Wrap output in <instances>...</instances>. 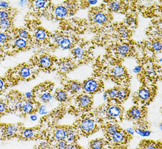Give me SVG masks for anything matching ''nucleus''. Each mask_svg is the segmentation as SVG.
Wrapping results in <instances>:
<instances>
[{
  "instance_id": "nucleus-53",
  "label": "nucleus",
  "mask_w": 162,
  "mask_h": 149,
  "mask_svg": "<svg viewBox=\"0 0 162 149\" xmlns=\"http://www.w3.org/2000/svg\"><path fill=\"white\" fill-rule=\"evenodd\" d=\"M122 149V148H121V149Z\"/></svg>"
},
{
  "instance_id": "nucleus-1",
  "label": "nucleus",
  "mask_w": 162,
  "mask_h": 149,
  "mask_svg": "<svg viewBox=\"0 0 162 149\" xmlns=\"http://www.w3.org/2000/svg\"><path fill=\"white\" fill-rule=\"evenodd\" d=\"M101 86L99 80L94 78H89L84 81L82 85V89L87 93H94L99 90Z\"/></svg>"
},
{
  "instance_id": "nucleus-8",
  "label": "nucleus",
  "mask_w": 162,
  "mask_h": 149,
  "mask_svg": "<svg viewBox=\"0 0 162 149\" xmlns=\"http://www.w3.org/2000/svg\"><path fill=\"white\" fill-rule=\"evenodd\" d=\"M131 47L127 43H123L118 45L116 48L117 53L121 57H126L131 52Z\"/></svg>"
},
{
  "instance_id": "nucleus-9",
  "label": "nucleus",
  "mask_w": 162,
  "mask_h": 149,
  "mask_svg": "<svg viewBox=\"0 0 162 149\" xmlns=\"http://www.w3.org/2000/svg\"><path fill=\"white\" fill-rule=\"evenodd\" d=\"M108 116L111 117L113 119L119 117L121 114V109L117 105H111L108 108Z\"/></svg>"
},
{
  "instance_id": "nucleus-5",
  "label": "nucleus",
  "mask_w": 162,
  "mask_h": 149,
  "mask_svg": "<svg viewBox=\"0 0 162 149\" xmlns=\"http://www.w3.org/2000/svg\"><path fill=\"white\" fill-rule=\"evenodd\" d=\"M111 74L114 77L121 79L127 76V71L124 67L121 65H116L111 69Z\"/></svg>"
},
{
  "instance_id": "nucleus-20",
  "label": "nucleus",
  "mask_w": 162,
  "mask_h": 149,
  "mask_svg": "<svg viewBox=\"0 0 162 149\" xmlns=\"http://www.w3.org/2000/svg\"><path fill=\"white\" fill-rule=\"evenodd\" d=\"M19 75L23 78H28L31 76V69L27 66H23L19 71Z\"/></svg>"
},
{
  "instance_id": "nucleus-21",
  "label": "nucleus",
  "mask_w": 162,
  "mask_h": 149,
  "mask_svg": "<svg viewBox=\"0 0 162 149\" xmlns=\"http://www.w3.org/2000/svg\"><path fill=\"white\" fill-rule=\"evenodd\" d=\"M55 99L60 102H65L68 99L67 93L63 90H58L56 92Z\"/></svg>"
},
{
  "instance_id": "nucleus-49",
  "label": "nucleus",
  "mask_w": 162,
  "mask_h": 149,
  "mask_svg": "<svg viewBox=\"0 0 162 149\" xmlns=\"http://www.w3.org/2000/svg\"><path fill=\"white\" fill-rule=\"evenodd\" d=\"M65 149H76L75 146L72 144H67Z\"/></svg>"
},
{
  "instance_id": "nucleus-13",
  "label": "nucleus",
  "mask_w": 162,
  "mask_h": 149,
  "mask_svg": "<svg viewBox=\"0 0 162 149\" xmlns=\"http://www.w3.org/2000/svg\"><path fill=\"white\" fill-rule=\"evenodd\" d=\"M126 133L123 130H118L117 131L116 133H114L112 136V140L117 143H122L125 140L126 138Z\"/></svg>"
},
{
  "instance_id": "nucleus-12",
  "label": "nucleus",
  "mask_w": 162,
  "mask_h": 149,
  "mask_svg": "<svg viewBox=\"0 0 162 149\" xmlns=\"http://www.w3.org/2000/svg\"><path fill=\"white\" fill-rule=\"evenodd\" d=\"M54 12L55 15L59 18L65 17L69 14V11L67 8L65 6L61 5H58L55 8Z\"/></svg>"
},
{
  "instance_id": "nucleus-32",
  "label": "nucleus",
  "mask_w": 162,
  "mask_h": 149,
  "mask_svg": "<svg viewBox=\"0 0 162 149\" xmlns=\"http://www.w3.org/2000/svg\"><path fill=\"white\" fill-rule=\"evenodd\" d=\"M18 35L19 36V37L24 39L25 40H27L30 38V34L29 33L24 29H20L18 31Z\"/></svg>"
},
{
  "instance_id": "nucleus-36",
  "label": "nucleus",
  "mask_w": 162,
  "mask_h": 149,
  "mask_svg": "<svg viewBox=\"0 0 162 149\" xmlns=\"http://www.w3.org/2000/svg\"><path fill=\"white\" fill-rule=\"evenodd\" d=\"M47 1H42V0H39L34 1V5L38 9H43L46 7Z\"/></svg>"
},
{
  "instance_id": "nucleus-2",
  "label": "nucleus",
  "mask_w": 162,
  "mask_h": 149,
  "mask_svg": "<svg viewBox=\"0 0 162 149\" xmlns=\"http://www.w3.org/2000/svg\"><path fill=\"white\" fill-rule=\"evenodd\" d=\"M79 127L83 132L85 133H90L95 130L96 124L93 119L86 118L80 121Z\"/></svg>"
},
{
  "instance_id": "nucleus-38",
  "label": "nucleus",
  "mask_w": 162,
  "mask_h": 149,
  "mask_svg": "<svg viewBox=\"0 0 162 149\" xmlns=\"http://www.w3.org/2000/svg\"><path fill=\"white\" fill-rule=\"evenodd\" d=\"M47 108L46 107L45 105H42L39 107V113L40 115H45L46 114H47Z\"/></svg>"
},
{
  "instance_id": "nucleus-27",
  "label": "nucleus",
  "mask_w": 162,
  "mask_h": 149,
  "mask_svg": "<svg viewBox=\"0 0 162 149\" xmlns=\"http://www.w3.org/2000/svg\"><path fill=\"white\" fill-rule=\"evenodd\" d=\"M66 139L68 142H73L76 140V132L72 129H68L66 130Z\"/></svg>"
},
{
  "instance_id": "nucleus-51",
  "label": "nucleus",
  "mask_w": 162,
  "mask_h": 149,
  "mask_svg": "<svg viewBox=\"0 0 162 149\" xmlns=\"http://www.w3.org/2000/svg\"><path fill=\"white\" fill-rule=\"evenodd\" d=\"M92 148V149H103V148H102V146H96Z\"/></svg>"
},
{
  "instance_id": "nucleus-39",
  "label": "nucleus",
  "mask_w": 162,
  "mask_h": 149,
  "mask_svg": "<svg viewBox=\"0 0 162 149\" xmlns=\"http://www.w3.org/2000/svg\"><path fill=\"white\" fill-rule=\"evenodd\" d=\"M67 143L65 141H59L57 144V149H65L67 147Z\"/></svg>"
},
{
  "instance_id": "nucleus-10",
  "label": "nucleus",
  "mask_w": 162,
  "mask_h": 149,
  "mask_svg": "<svg viewBox=\"0 0 162 149\" xmlns=\"http://www.w3.org/2000/svg\"><path fill=\"white\" fill-rule=\"evenodd\" d=\"M74 64L72 61L66 59L62 60L60 64V69L62 72H68L74 68Z\"/></svg>"
},
{
  "instance_id": "nucleus-52",
  "label": "nucleus",
  "mask_w": 162,
  "mask_h": 149,
  "mask_svg": "<svg viewBox=\"0 0 162 149\" xmlns=\"http://www.w3.org/2000/svg\"><path fill=\"white\" fill-rule=\"evenodd\" d=\"M160 129H161V130H162V124H161V125H160Z\"/></svg>"
},
{
  "instance_id": "nucleus-18",
  "label": "nucleus",
  "mask_w": 162,
  "mask_h": 149,
  "mask_svg": "<svg viewBox=\"0 0 162 149\" xmlns=\"http://www.w3.org/2000/svg\"><path fill=\"white\" fill-rule=\"evenodd\" d=\"M59 46L62 49L67 50L71 48L72 46V42L68 37H62V39L60 40Z\"/></svg>"
},
{
  "instance_id": "nucleus-43",
  "label": "nucleus",
  "mask_w": 162,
  "mask_h": 149,
  "mask_svg": "<svg viewBox=\"0 0 162 149\" xmlns=\"http://www.w3.org/2000/svg\"><path fill=\"white\" fill-rule=\"evenodd\" d=\"M8 6H9L8 2H7L6 1H0V7H2L4 8H7L8 7Z\"/></svg>"
},
{
  "instance_id": "nucleus-25",
  "label": "nucleus",
  "mask_w": 162,
  "mask_h": 149,
  "mask_svg": "<svg viewBox=\"0 0 162 149\" xmlns=\"http://www.w3.org/2000/svg\"><path fill=\"white\" fill-rule=\"evenodd\" d=\"M22 136L26 140L31 139L34 136V131L31 129H25L22 132Z\"/></svg>"
},
{
  "instance_id": "nucleus-30",
  "label": "nucleus",
  "mask_w": 162,
  "mask_h": 149,
  "mask_svg": "<svg viewBox=\"0 0 162 149\" xmlns=\"http://www.w3.org/2000/svg\"><path fill=\"white\" fill-rule=\"evenodd\" d=\"M11 25V20L8 19L5 20H0V28L4 30H5Z\"/></svg>"
},
{
  "instance_id": "nucleus-46",
  "label": "nucleus",
  "mask_w": 162,
  "mask_h": 149,
  "mask_svg": "<svg viewBox=\"0 0 162 149\" xmlns=\"http://www.w3.org/2000/svg\"><path fill=\"white\" fill-rule=\"evenodd\" d=\"M5 86V83L4 81V80L1 78H0V91L2 90Z\"/></svg>"
},
{
  "instance_id": "nucleus-47",
  "label": "nucleus",
  "mask_w": 162,
  "mask_h": 149,
  "mask_svg": "<svg viewBox=\"0 0 162 149\" xmlns=\"http://www.w3.org/2000/svg\"><path fill=\"white\" fill-rule=\"evenodd\" d=\"M30 118L31 121H35L37 120V116L36 114H31L30 117Z\"/></svg>"
},
{
  "instance_id": "nucleus-42",
  "label": "nucleus",
  "mask_w": 162,
  "mask_h": 149,
  "mask_svg": "<svg viewBox=\"0 0 162 149\" xmlns=\"http://www.w3.org/2000/svg\"><path fill=\"white\" fill-rule=\"evenodd\" d=\"M25 99L28 100V101H31V100L33 99V94L31 92H27L25 93Z\"/></svg>"
},
{
  "instance_id": "nucleus-17",
  "label": "nucleus",
  "mask_w": 162,
  "mask_h": 149,
  "mask_svg": "<svg viewBox=\"0 0 162 149\" xmlns=\"http://www.w3.org/2000/svg\"><path fill=\"white\" fill-rule=\"evenodd\" d=\"M66 130L64 129L60 128L57 129L54 132V137L59 141L64 140L66 138Z\"/></svg>"
},
{
  "instance_id": "nucleus-37",
  "label": "nucleus",
  "mask_w": 162,
  "mask_h": 149,
  "mask_svg": "<svg viewBox=\"0 0 162 149\" xmlns=\"http://www.w3.org/2000/svg\"><path fill=\"white\" fill-rule=\"evenodd\" d=\"M9 18L8 12L6 10H0V20H5Z\"/></svg>"
},
{
  "instance_id": "nucleus-11",
  "label": "nucleus",
  "mask_w": 162,
  "mask_h": 149,
  "mask_svg": "<svg viewBox=\"0 0 162 149\" xmlns=\"http://www.w3.org/2000/svg\"><path fill=\"white\" fill-rule=\"evenodd\" d=\"M53 64L52 59L47 55H43L39 60V64L40 67L44 69L49 68Z\"/></svg>"
},
{
  "instance_id": "nucleus-23",
  "label": "nucleus",
  "mask_w": 162,
  "mask_h": 149,
  "mask_svg": "<svg viewBox=\"0 0 162 149\" xmlns=\"http://www.w3.org/2000/svg\"><path fill=\"white\" fill-rule=\"evenodd\" d=\"M121 4L120 1H111L108 5V9L111 12H117L121 9Z\"/></svg>"
},
{
  "instance_id": "nucleus-31",
  "label": "nucleus",
  "mask_w": 162,
  "mask_h": 149,
  "mask_svg": "<svg viewBox=\"0 0 162 149\" xmlns=\"http://www.w3.org/2000/svg\"><path fill=\"white\" fill-rule=\"evenodd\" d=\"M134 133L140 135L142 137H148L151 134V132L149 130H142L139 128H136L134 129Z\"/></svg>"
},
{
  "instance_id": "nucleus-50",
  "label": "nucleus",
  "mask_w": 162,
  "mask_h": 149,
  "mask_svg": "<svg viewBox=\"0 0 162 149\" xmlns=\"http://www.w3.org/2000/svg\"><path fill=\"white\" fill-rule=\"evenodd\" d=\"M108 93H107V92H105V93H104V94H103V100H104L105 101H106V100H108Z\"/></svg>"
},
{
  "instance_id": "nucleus-7",
  "label": "nucleus",
  "mask_w": 162,
  "mask_h": 149,
  "mask_svg": "<svg viewBox=\"0 0 162 149\" xmlns=\"http://www.w3.org/2000/svg\"><path fill=\"white\" fill-rule=\"evenodd\" d=\"M77 101L79 107L84 109L89 108L91 107L93 102L92 99L90 96L84 94L78 96Z\"/></svg>"
},
{
  "instance_id": "nucleus-3",
  "label": "nucleus",
  "mask_w": 162,
  "mask_h": 149,
  "mask_svg": "<svg viewBox=\"0 0 162 149\" xmlns=\"http://www.w3.org/2000/svg\"><path fill=\"white\" fill-rule=\"evenodd\" d=\"M144 110L142 108L136 106L130 108L127 113V116L128 117L129 119L134 121L140 120L144 116Z\"/></svg>"
},
{
  "instance_id": "nucleus-15",
  "label": "nucleus",
  "mask_w": 162,
  "mask_h": 149,
  "mask_svg": "<svg viewBox=\"0 0 162 149\" xmlns=\"http://www.w3.org/2000/svg\"><path fill=\"white\" fill-rule=\"evenodd\" d=\"M34 103L32 101H27L23 103L21 107V111L25 114H31L34 111Z\"/></svg>"
},
{
  "instance_id": "nucleus-45",
  "label": "nucleus",
  "mask_w": 162,
  "mask_h": 149,
  "mask_svg": "<svg viewBox=\"0 0 162 149\" xmlns=\"http://www.w3.org/2000/svg\"><path fill=\"white\" fill-rule=\"evenodd\" d=\"M126 132L127 133H128L130 135H133L134 134V129H133V128H128L126 129Z\"/></svg>"
},
{
  "instance_id": "nucleus-24",
  "label": "nucleus",
  "mask_w": 162,
  "mask_h": 149,
  "mask_svg": "<svg viewBox=\"0 0 162 149\" xmlns=\"http://www.w3.org/2000/svg\"><path fill=\"white\" fill-rule=\"evenodd\" d=\"M14 46L18 49H24L27 47V41L21 38H17L14 41Z\"/></svg>"
},
{
  "instance_id": "nucleus-29",
  "label": "nucleus",
  "mask_w": 162,
  "mask_h": 149,
  "mask_svg": "<svg viewBox=\"0 0 162 149\" xmlns=\"http://www.w3.org/2000/svg\"><path fill=\"white\" fill-rule=\"evenodd\" d=\"M119 130V127L117 124H110L108 125L106 127V131L108 133V134L110 136H112L114 133H116L117 131Z\"/></svg>"
},
{
  "instance_id": "nucleus-35",
  "label": "nucleus",
  "mask_w": 162,
  "mask_h": 149,
  "mask_svg": "<svg viewBox=\"0 0 162 149\" xmlns=\"http://www.w3.org/2000/svg\"><path fill=\"white\" fill-rule=\"evenodd\" d=\"M126 24L129 27H136L137 24V21L133 17H129L126 19Z\"/></svg>"
},
{
  "instance_id": "nucleus-19",
  "label": "nucleus",
  "mask_w": 162,
  "mask_h": 149,
  "mask_svg": "<svg viewBox=\"0 0 162 149\" xmlns=\"http://www.w3.org/2000/svg\"><path fill=\"white\" fill-rule=\"evenodd\" d=\"M129 94V92L127 89H125L123 88L120 89L118 90V94L116 99L119 101H123L127 99Z\"/></svg>"
},
{
  "instance_id": "nucleus-40",
  "label": "nucleus",
  "mask_w": 162,
  "mask_h": 149,
  "mask_svg": "<svg viewBox=\"0 0 162 149\" xmlns=\"http://www.w3.org/2000/svg\"><path fill=\"white\" fill-rule=\"evenodd\" d=\"M8 39V36L4 33H0V43H5Z\"/></svg>"
},
{
  "instance_id": "nucleus-34",
  "label": "nucleus",
  "mask_w": 162,
  "mask_h": 149,
  "mask_svg": "<svg viewBox=\"0 0 162 149\" xmlns=\"http://www.w3.org/2000/svg\"><path fill=\"white\" fill-rule=\"evenodd\" d=\"M151 46L153 50L155 52H160L162 49V42L159 41H155L151 44Z\"/></svg>"
},
{
  "instance_id": "nucleus-6",
  "label": "nucleus",
  "mask_w": 162,
  "mask_h": 149,
  "mask_svg": "<svg viewBox=\"0 0 162 149\" xmlns=\"http://www.w3.org/2000/svg\"><path fill=\"white\" fill-rule=\"evenodd\" d=\"M152 93L150 89L146 87L140 88L137 93L138 99L142 102H146L151 98Z\"/></svg>"
},
{
  "instance_id": "nucleus-28",
  "label": "nucleus",
  "mask_w": 162,
  "mask_h": 149,
  "mask_svg": "<svg viewBox=\"0 0 162 149\" xmlns=\"http://www.w3.org/2000/svg\"><path fill=\"white\" fill-rule=\"evenodd\" d=\"M40 99L41 100V101L44 103H47V102H49L51 100H52L53 96L49 92H44L43 93L41 94L40 97Z\"/></svg>"
},
{
  "instance_id": "nucleus-26",
  "label": "nucleus",
  "mask_w": 162,
  "mask_h": 149,
  "mask_svg": "<svg viewBox=\"0 0 162 149\" xmlns=\"http://www.w3.org/2000/svg\"><path fill=\"white\" fill-rule=\"evenodd\" d=\"M73 55L78 59H83L85 56L84 50L80 47H76L72 51Z\"/></svg>"
},
{
  "instance_id": "nucleus-33",
  "label": "nucleus",
  "mask_w": 162,
  "mask_h": 149,
  "mask_svg": "<svg viewBox=\"0 0 162 149\" xmlns=\"http://www.w3.org/2000/svg\"><path fill=\"white\" fill-rule=\"evenodd\" d=\"M118 89H112L109 90L107 92L108 95V98L111 99H116L117 97V94H118Z\"/></svg>"
},
{
  "instance_id": "nucleus-16",
  "label": "nucleus",
  "mask_w": 162,
  "mask_h": 149,
  "mask_svg": "<svg viewBox=\"0 0 162 149\" xmlns=\"http://www.w3.org/2000/svg\"><path fill=\"white\" fill-rule=\"evenodd\" d=\"M17 132V127L14 124H9L8 125L5 130H4V134L5 136L11 137L14 136Z\"/></svg>"
},
{
  "instance_id": "nucleus-14",
  "label": "nucleus",
  "mask_w": 162,
  "mask_h": 149,
  "mask_svg": "<svg viewBox=\"0 0 162 149\" xmlns=\"http://www.w3.org/2000/svg\"><path fill=\"white\" fill-rule=\"evenodd\" d=\"M67 90L72 93H78L82 89V85L77 81H71L67 85Z\"/></svg>"
},
{
  "instance_id": "nucleus-44",
  "label": "nucleus",
  "mask_w": 162,
  "mask_h": 149,
  "mask_svg": "<svg viewBox=\"0 0 162 149\" xmlns=\"http://www.w3.org/2000/svg\"><path fill=\"white\" fill-rule=\"evenodd\" d=\"M142 70V67L140 65H138V66H136L134 69H133V72L134 73H139L141 72V71Z\"/></svg>"
},
{
  "instance_id": "nucleus-48",
  "label": "nucleus",
  "mask_w": 162,
  "mask_h": 149,
  "mask_svg": "<svg viewBox=\"0 0 162 149\" xmlns=\"http://www.w3.org/2000/svg\"><path fill=\"white\" fill-rule=\"evenodd\" d=\"M145 149H157V148L154 145H149L145 148Z\"/></svg>"
},
{
  "instance_id": "nucleus-4",
  "label": "nucleus",
  "mask_w": 162,
  "mask_h": 149,
  "mask_svg": "<svg viewBox=\"0 0 162 149\" xmlns=\"http://www.w3.org/2000/svg\"><path fill=\"white\" fill-rule=\"evenodd\" d=\"M93 21L99 25H104L106 24L109 20V15L108 14L102 12L97 11L94 12L93 15Z\"/></svg>"
},
{
  "instance_id": "nucleus-22",
  "label": "nucleus",
  "mask_w": 162,
  "mask_h": 149,
  "mask_svg": "<svg viewBox=\"0 0 162 149\" xmlns=\"http://www.w3.org/2000/svg\"><path fill=\"white\" fill-rule=\"evenodd\" d=\"M35 37L39 41H44L47 37L46 31L43 28H39L35 32Z\"/></svg>"
},
{
  "instance_id": "nucleus-41",
  "label": "nucleus",
  "mask_w": 162,
  "mask_h": 149,
  "mask_svg": "<svg viewBox=\"0 0 162 149\" xmlns=\"http://www.w3.org/2000/svg\"><path fill=\"white\" fill-rule=\"evenodd\" d=\"M6 111H7L6 104L2 101H0V114L5 113H6Z\"/></svg>"
}]
</instances>
